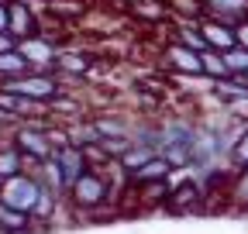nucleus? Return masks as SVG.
Returning a JSON list of instances; mask_svg holds the SVG:
<instances>
[{
	"label": "nucleus",
	"instance_id": "nucleus-21",
	"mask_svg": "<svg viewBox=\"0 0 248 234\" xmlns=\"http://www.w3.org/2000/svg\"><path fill=\"white\" fill-rule=\"evenodd\" d=\"M224 55V66H228V73L231 76H245L248 73V48H241V45H231L228 52H221Z\"/></svg>",
	"mask_w": 248,
	"mask_h": 234
},
{
	"label": "nucleus",
	"instance_id": "nucleus-1",
	"mask_svg": "<svg viewBox=\"0 0 248 234\" xmlns=\"http://www.w3.org/2000/svg\"><path fill=\"white\" fill-rule=\"evenodd\" d=\"M117 193H128V176L117 169V162L90 165L83 176H76V179L69 183L66 207L76 217H90V214L107 210L110 203L117 200Z\"/></svg>",
	"mask_w": 248,
	"mask_h": 234
},
{
	"label": "nucleus",
	"instance_id": "nucleus-20",
	"mask_svg": "<svg viewBox=\"0 0 248 234\" xmlns=\"http://www.w3.org/2000/svg\"><path fill=\"white\" fill-rule=\"evenodd\" d=\"M228 165H231V169L248 165V121H241V128H238V134H234V141H231Z\"/></svg>",
	"mask_w": 248,
	"mask_h": 234
},
{
	"label": "nucleus",
	"instance_id": "nucleus-2",
	"mask_svg": "<svg viewBox=\"0 0 248 234\" xmlns=\"http://www.w3.org/2000/svg\"><path fill=\"white\" fill-rule=\"evenodd\" d=\"M193 141H197V117L172 114L159 128V155L172 165V172H186L193 155Z\"/></svg>",
	"mask_w": 248,
	"mask_h": 234
},
{
	"label": "nucleus",
	"instance_id": "nucleus-28",
	"mask_svg": "<svg viewBox=\"0 0 248 234\" xmlns=\"http://www.w3.org/2000/svg\"><path fill=\"white\" fill-rule=\"evenodd\" d=\"M38 4H42V0H38Z\"/></svg>",
	"mask_w": 248,
	"mask_h": 234
},
{
	"label": "nucleus",
	"instance_id": "nucleus-10",
	"mask_svg": "<svg viewBox=\"0 0 248 234\" xmlns=\"http://www.w3.org/2000/svg\"><path fill=\"white\" fill-rule=\"evenodd\" d=\"M52 162L59 165V172H62V179H66V183H73L76 176H83V172L90 169L83 145H76V141H62V145H55V148H52Z\"/></svg>",
	"mask_w": 248,
	"mask_h": 234
},
{
	"label": "nucleus",
	"instance_id": "nucleus-6",
	"mask_svg": "<svg viewBox=\"0 0 248 234\" xmlns=\"http://www.w3.org/2000/svg\"><path fill=\"white\" fill-rule=\"evenodd\" d=\"M17 52L28 58L31 69H55V58H59L62 45L48 31H35V35H28V38L17 42Z\"/></svg>",
	"mask_w": 248,
	"mask_h": 234
},
{
	"label": "nucleus",
	"instance_id": "nucleus-3",
	"mask_svg": "<svg viewBox=\"0 0 248 234\" xmlns=\"http://www.w3.org/2000/svg\"><path fill=\"white\" fill-rule=\"evenodd\" d=\"M7 138L17 145V152L28 159V165H35V162H45L55 148V138H52V128L42 124L38 117H31V121H17L11 124Z\"/></svg>",
	"mask_w": 248,
	"mask_h": 234
},
{
	"label": "nucleus",
	"instance_id": "nucleus-7",
	"mask_svg": "<svg viewBox=\"0 0 248 234\" xmlns=\"http://www.w3.org/2000/svg\"><path fill=\"white\" fill-rule=\"evenodd\" d=\"M7 31L21 42L28 35L42 31V17H38V0H7Z\"/></svg>",
	"mask_w": 248,
	"mask_h": 234
},
{
	"label": "nucleus",
	"instance_id": "nucleus-8",
	"mask_svg": "<svg viewBox=\"0 0 248 234\" xmlns=\"http://www.w3.org/2000/svg\"><path fill=\"white\" fill-rule=\"evenodd\" d=\"M162 62L172 76H203V52L186 48L179 42H169L162 48Z\"/></svg>",
	"mask_w": 248,
	"mask_h": 234
},
{
	"label": "nucleus",
	"instance_id": "nucleus-16",
	"mask_svg": "<svg viewBox=\"0 0 248 234\" xmlns=\"http://www.w3.org/2000/svg\"><path fill=\"white\" fill-rule=\"evenodd\" d=\"M35 231V220L24 210H14L7 203H0V234H31Z\"/></svg>",
	"mask_w": 248,
	"mask_h": 234
},
{
	"label": "nucleus",
	"instance_id": "nucleus-22",
	"mask_svg": "<svg viewBox=\"0 0 248 234\" xmlns=\"http://www.w3.org/2000/svg\"><path fill=\"white\" fill-rule=\"evenodd\" d=\"M203 76H207V79L228 76V66H224V55H221V52H214V48L203 52Z\"/></svg>",
	"mask_w": 248,
	"mask_h": 234
},
{
	"label": "nucleus",
	"instance_id": "nucleus-5",
	"mask_svg": "<svg viewBox=\"0 0 248 234\" xmlns=\"http://www.w3.org/2000/svg\"><path fill=\"white\" fill-rule=\"evenodd\" d=\"M38 196H42V183H38V176L31 172V165L24 172H17V176H7V179L0 183V203H7V207H14V210L31 214L35 203H38Z\"/></svg>",
	"mask_w": 248,
	"mask_h": 234
},
{
	"label": "nucleus",
	"instance_id": "nucleus-13",
	"mask_svg": "<svg viewBox=\"0 0 248 234\" xmlns=\"http://www.w3.org/2000/svg\"><path fill=\"white\" fill-rule=\"evenodd\" d=\"M90 121L97 128L100 141H107V138H128L135 117H128V114H97V117H90Z\"/></svg>",
	"mask_w": 248,
	"mask_h": 234
},
{
	"label": "nucleus",
	"instance_id": "nucleus-11",
	"mask_svg": "<svg viewBox=\"0 0 248 234\" xmlns=\"http://www.w3.org/2000/svg\"><path fill=\"white\" fill-rule=\"evenodd\" d=\"M200 31H203L207 48H214V52H228L231 45H238V38H234V24H231V21H221V17L203 14V17H200Z\"/></svg>",
	"mask_w": 248,
	"mask_h": 234
},
{
	"label": "nucleus",
	"instance_id": "nucleus-24",
	"mask_svg": "<svg viewBox=\"0 0 248 234\" xmlns=\"http://www.w3.org/2000/svg\"><path fill=\"white\" fill-rule=\"evenodd\" d=\"M11 48H17V38L11 31H0V52H11Z\"/></svg>",
	"mask_w": 248,
	"mask_h": 234
},
{
	"label": "nucleus",
	"instance_id": "nucleus-17",
	"mask_svg": "<svg viewBox=\"0 0 248 234\" xmlns=\"http://www.w3.org/2000/svg\"><path fill=\"white\" fill-rule=\"evenodd\" d=\"M152 179H172V165L162 159V155H152L138 172L128 176V186H138V183H152Z\"/></svg>",
	"mask_w": 248,
	"mask_h": 234
},
{
	"label": "nucleus",
	"instance_id": "nucleus-25",
	"mask_svg": "<svg viewBox=\"0 0 248 234\" xmlns=\"http://www.w3.org/2000/svg\"><path fill=\"white\" fill-rule=\"evenodd\" d=\"M0 31H7V0H0Z\"/></svg>",
	"mask_w": 248,
	"mask_h": 234
},
{
	"label": "nucleus",
	"instance_id": "nucleus-15",
	"mask_svg": "<svg viewBox=\"0 0 248 234\" xmlns=\"http://www.w3.org/2000/svg\"><path fill=\"white\" fill-rule=\"evenodd\" d=\"M93 69V58L86 52H59L55 58V73L62 79H73V76H86Z\"/></svg>",
	"mask_w": 248,
	"mask_h": 234
},
{
	"label": "nucleus",
	"instance_id": "nucleus-27",
	"mask_svg": "<svg viewBox=\"0 0 248 234\" xmlns=\"http://www.w3.org/2000/svg\"><path fill=\"white\" fill-rule=\"evenodd\" d=\"M0 183H4V179H0Z\"/></svg>",
	"mask_w": 248,
	"mask_h": 234
},
{
	"label": "nucleus",
	"instance_id": "nucleus-26",
	"mask_svg": "<svg viewBox=\"0 0 248 234\" xmlns=\"http://www.w3.org/2000/svg\"><path fill=\"white\" fill-rule=\"evenodd\" d=\"M245 79H248V73H245Z\"/></svg>",
	"mask_w": 248,
	"mask_h": 234
},
{
	"label": "nucleus",
	"instance_id": "nucleus-19",
	"mask_svg": "<svg viewBox=\"0 0 248 234\" xmlns=\"http://www.w3.org/2000/svg\"><path fill=\"white\" fill-rule=\"evenodd\" d=\"M28 69H31L28 58H24L17 48L0 52V83H4V79H14V76H21V73H28Z\"/></svg>",
	"mask_w": 248,
	"mask_h": 234
},
{
	"label": "nucleus",
	"instance_id": "nucleus-18",
	"mask_svg": "<svg viewBox=\"0 0 248 234\" xmlns=\"http://www.w3.org/2000/svg\"><path fill=\"white\" fill-rule=\"evenodd\" d=\"M28 169V159L17 152V145L11 138H0V179H7V176H17Z\"/></svg>",
	"mask_w": 248,
	"mask_h": 234
},
{
	"label": "nucleus",
	"instance_id": "nucleus-14",
	"mask_svg": "<svg viewBox=\"0 0 248 234\" xmlns=\"http://www.w3.org/2000/svg\"><path fill=\"white\" fill-rule=\"evenodd\" d=\"M200 4H203V14L231 21V24H238L241 17H248V0H200Z\"/></svg>",
	"mask_w": 248,
	"mask_h": 234
},
{
	"label": "nucleus",
	"instance_id": "nucleus-12",
	"mask_svg": "<svg viewBox=\"0 0 248 234\" xmlns=\"http://www.w3.org/2000/svg\"><path fill=\"white\" fill-rule=\"evenodd\" d=\"M221 193L228 196V207H231V210L248 214V165L231 169V176H228V186H224Z\"/></svg>",
	"mask_w": 248,
	"mask_h": 234
},
{
	"label": "nucleus",
	"instance_id": "nucleus-9",
	"mask_svg": "<svg viewBox=\"0 0 248 234\" xmlns=\"http://www.w3.org/2000/svg\"><path fill=\"white\" fill-rule=\"evenodd\" d=\"M203 200H207L203 186L193 179V176H186L183 183H172V186H169L166 207H169L172 214H190V210H200V207H203Z\"/></svg>",
	"mask_w": 248,
	"mask_h": 234
},
{
	"label": "nucleus",
	"instance_id": "nucleus-23",
	"mask_svg": "<svg viewBox=\"0 0 248 234\" xmlns=\"http://www.w3.org/2000/svg\"><path fill=\"white\" fill-rule=\"evenodd\" d=\"M234 38H238L241 48H248V17H241V21L234 24Z\"/></svg>",
	"mask_w": 248,
	"mask_h": 234
},
{
	"label": "nucleus",
	"instance_id": "nucleus-4",
	"mask_svg": "<svg viewBox=\"0 0 248 234\" xmlns=\"http://www.w3.org/2000/svg\"><path fill=\"white\" fill-rule=\"evenodd\" d=\"M0 86H4V90L21 93V97H28V100H35V103H42V107H48V103L62 93V76H59L55 69H28V73L14 76V79H4Z\"/></svg>",
	"mask_w": 248,
	"mask_h": 234
}]
</instances>
